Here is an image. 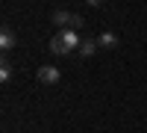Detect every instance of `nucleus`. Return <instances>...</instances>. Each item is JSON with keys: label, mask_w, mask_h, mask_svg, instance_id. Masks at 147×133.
Listing matches in <instances>:
<instances>
[{"label": "nucleus", "mask_w": 147, "mask_h": 133, "mask_svg": "<svg viewBox=\"0 0 147 133\" xmlns=\"http://www.w3.org/2000/svg\"><path fill=\"white\" fill-rule=\"evenodd\" d=\"M35 77H38V83H44V86H53V83H59V77H62V74H59L56 65H41Z\"/></svg>", "instance_id": "obj_3"}, {"label": "nucleus", "mask_w": 147, "mask_h": 133, "mask_svg": "<svg viewBox=\"0 0 147 133\" xmlns=\"http://www.w3.org/2000/svg\"><path fill=\"white\" fill-rule=\"evenodd\" d=\"M15 44H18V35L12 33L9 27H3V30H0V47H3V50H9V47H15Z\"/></svg>", "instance_id": "obj_4"}, {"label": "nucleus", "mask_w": 147, "mask_h": 133, "mask_svg": "<svg viewBox=\"0 0 147 133\" xmlns=\"http://www.w3.org/2000/svg\"><path fill=\"white\" fill-rule=\"evenodd\" d=\"M80 44H82V39H80L77 30H59L50 39V50L62 56V53H71V50H80Z\"/></svg>", "instance_id": "obj_1"}, {"label": "nucleus", "mask_w": 147, "mask_h": 133, "mask_svg": "<svg viewBox=\"0 0 147 133\" xmlns=\"http://www.w3.org/2000/svg\"><path fill=\"white\" fill-rule=\"evenodd\" d=\"M53 24L59 30H80L82 27V18L74 15V12H53Z\"/></svg>", "instance_id": "obj_2"}, {"label": "nucleus", "mask_w": 147, "mask_h": 133, "mask_svg": "<svg viewBox=\"0 0 147 133\" xmlns=\"http://www.w3.org/2000/svg\"><path fill=\"white\" fill-rule=\"evenodd\" d=\"M0 80H3V83L12 80V62H6V59H3V65H0Z\"/></svg>", "instance_id": "obj_7"}, {"label": "nucleus", "mask_w": 147, "mask_h": 133, "mask_svg": "<svg viewBox=\"0 0 147 133\" xmlns=\"http://www.w3.org/2000/svg\"><path fill=\"white\" fill-rule=\"evenodd\" d=\"M85 3H88V6H100L103 0H85Z\"/></svg>", "instance_id": "obj_8"}, {"label": "nucleus", "mask_w": 147, "mask_h": 133, "mask_svg": "<svg viewBox=\"0 0 147 133\" xmlns=\"http://www.w3.org/2000/svg\"><path fill=\"white\" fill-rule=\"evenodd\" d=\"M97 42H100V47H109V50H112V47H118V35L115 33H103Z\"/></svg>", "instance_id": "obj_6"}, {"label": "nucleus", "mask_w": 147, "mask_h": 133, "mask_svg": "<svg viewBox=\"0 0 147 133\" xmlns=\"http://www.w3.org/2000/svg\"><path fill=\"white\" fill-rule=\"evenodd\" d=\"M97 47H100V42H97V39H82V44H80V56H91Z\"/></svg>", "instance_id": "obj_5"}]
</instances>
